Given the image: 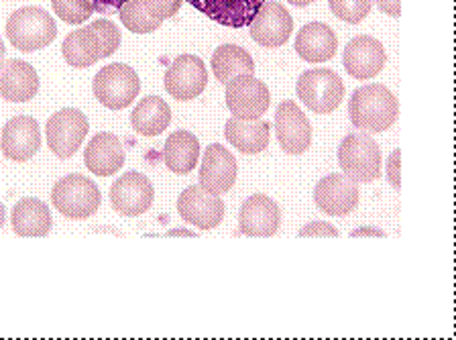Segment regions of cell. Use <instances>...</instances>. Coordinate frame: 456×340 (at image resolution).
Instances as JSON below:
<instances>
[{
	"instance_id": "obj_9",
	"label": "cell",
	"mask_w": 456,
	"mask_h": 340,
	"mask_svg": "<svg viewBox=\"0 0 456 340\" xmlns=\"http://www.w3.org/2000/svg\"><path fill=\"white\" fill-rule=\"evenodd\" d=\"M163 84H166L167 94L174 96L175 101H194L202 94L206 84H208V69H206L204 61L198 55L185 53L171 61Z\"/></svg>"
},
{
	"instance_id": "obj_29",
	"label": "cell",
	"mask_w": 456,
	"mask_h": 340,
	"mask_svg": "<svg viewBox=\"0 0 456 340\" xmlns=\"http://www.w3.org/2000/svg\"><path fill=\"white\" fill-rule=\"evenodd\" d=\"M120 20L131 33H139V35H147L153 33L161 27V20L153 19L149 12L142 9V0H128L126 4L120 6L118 11Z\"/></svg>"
},
{
	"instance_id": "obj_34",
	"label": "cell",
	"mask_w": 456,
	"mask_h": 340,
	"mask_svg": "<svg viewBox=\"0 0 456 340\" xmlns=\"http://www.w3.org/2000/svg\"><path fill=\"white\" fill-rule=\"evenodd\" d=\"M399 158H402V151L395 149L394 153H391V158L387 161V175H389V183L394 188L402 186V175H399Z\"/></svg>"
},
{
	"instance_id": "obj_39",
	"label": "cell",
	"mask_w": 456,
	"mask_h": 340,
	"mask_svg": "<svg viewBox=\"0 0 456 340\" xmlns=\"http://www.w3.org/2000/svg\"><path fill=\"white\" fill-rule=\"evenodd\" d=\"M4 44H3V39H0V68H3V63H4Z\"/></svg>"
},
{
	"instance_id": "obj_7",
	"label": "cell",
	"mask_w": 456,
	"mask_h": 340,
	"mask_svg": "<svg viewBox=\"0 0 456 340\" xmlns=\"http://www.w3.org/2000/svg\"><path fill=\"white\" fill-rule=\"evenodd\" d=\"M297 98L316 115H330L345 98V84L332 69H308L297 80Z\"/></svg>"
},
{
	"instance_id": "obj_22",
	"label": "cell",
	"mask_w": 456,
	"mask_h": 340,
	"mask_svg": "<svg viewBox=\"0 0 456 340\" xmlns=\"http://www.w3.org/2000/svg\"><path fill=\"white\" fill-rule=\"evenodd\" d=\"M125 147L114 133H98L84 151L86 167L98 178H109L117 174L125 166Z\"/></svg>"
},
{
	"instance_id": "obj_23",
	"label": "cell",
	"mask_w": 456,
	"mask_h": 340,
	"mask_svg": "<svg viewBox=\"0 0 456 340\" xmlns=\"http://www.w3.org/2000/svg\"><path fill=\"white\" fill-rule=\"evenodd\" d=\"M296 52L310 63H324L338 52V39L326 23H308L299 29L296 37Z\"/></svg>"
},
{
	"instance_id": "obj_17",
	"label": "cell",
	"mask_w": 456,
	"mask_h": 340,
	"mask_svg": "<svg viewBox=\"0 0 456 340\" xmlns=\"http://www.w3.org/2000/svg\"><path fill=\"white\" fill-rule=\"evenodd\" d=\"M248 27H251L253 41L261 47L273 49L288 44L291 33H294V17L280 3H263Z\"/></svg>"
},
{
	"instance_id": "obj_30",
	"label": "cell",
	"mask_w": 456,
	"mask_h": 340,
	"mask_svg": "<svg viewBox=\"0 0 456 340\" xmlns=\"http://www.w3.org/2000/svg\"><path fill=\"white\" fill-rule=\"evenodd\" d=\"M53 12L68 25H82L94 15L92 0H52Z\"/></svg>"
},
{
	"instance_id": "obj_10",
	"label": "cell",
	"mask_w": 456,
	"mask_h": 340,
	"mask_svg": "<svg viewBox=\"0 0 456 340\" xmlns=\"http://www.w3.org/2000/svg\"><path fill=\"white\" fill-rule=\"evenodd\" d=\"M271 104L269 88L255 76H237L226 84V106L232 117L256 120Z\"/></svg>"
},
{
	"instance_id": "obj_24",
	"label": "cell",
	"mask_w": 456,
	"mask_h": 340,
	"mask_svg": "<svg viewBox=\"0 0 456 340\" xmlns=\"http://www.w3.org/2000/svg\"><path fill=\"white\" fill-rule=\"evenodd\" d=\"M11 224L19 237H45L53 226L52 212L47 204L37 198H23L14 204L11 212Z\"/></svg>"
},
{
	"instance_id": "obj_15",
	"label": "cell",
	"mask_w": 456,
	"mask_h": 340,
	"mask_svg": "<svg viewBox=\"0 0 456 340\" xmlns=\"http://www.w3.org/2000/svg\"><path fill=\"white\" fill-rule=\"evenodd\" d=\"M177 212L185 223L194 224L196 229L212 231L223 223L224 202L216 194H208L202 188L190 186L180 194Z\"/></svg>"
},
{
	"instance_id": "obj_21",
	"label": "cell",
	"mask_w": 456,
	"mask_h": 340,
	"mask_svg": "<svg viewBox=\"0 0 456 340\" xmlns=\"http://www.w3.org/2000/svg\"><path fill=\"white\" fill-rule=\"evenodd\" d=\"M39 76L25 60H9L0 68V96L9 102H28L37 96Z\"/></svg>"
},
{
	"instance_id": "obj_25",
	"label": "cell",
	"mask_w": 456,
	"mask_h": 340,
	"mask_svg": "<svg viewBox=\"0 0 456 340\" xmlns=\"http://www.w3.org/2000/svg\"><path fill=\"white\" fill-rule=\"evenodd\" d=\"M224 137L240 153L256 155L265 151L269 145V123L261 118L245 120L232 117L224 126Z\"/></svg>"
},
{
	"instance_id": "obj_3",
	"label": "cell",
	"mask_w": 456,
	"mask_h": 340,
	"mask_svg": "<svg viewBox=\"0 0 456 340\" xmlns=\"http://www.w3.org/2000/svg\"><path fill=\"white\" fill-rule=\"evenodd\" d=\"M57 25L53 17L39 6H25L14 11L6 20V37L14 49L23 53H33L53 44Z\"/></svg>"
},
{
	"instance_id": "obj_11",
	"label": "cell",
	"mask_w": 456,
	"mask_h": 340,
	"mask_svg": "<svg viewBox=\"0 0 456 340\" xmlns=\"http://www.w3.org/2000/svg\"><path fill=\"white\" fill-rule=\"evenodd\" d=\"M155 190L151 180L139 172H126L112 183L110 204L120 216H141L151 208Z\"/></svg>"
},
{
	"instance_id": "obj_37",
	"label": "cell",
	"mask_w": 456,
	"mask_h": 340,
	"mask_svg": "<svg viewBox=\"0 0 456 340\" xmlns=\"http://www.w3.org/2000/svg\"><path fill=\"white\" fill-rule=\"evenodd\" d=\"M289 4H294V6H308V4H312L314 0H288Z\"/></svg>"
},
{
	"instance_id": "obj_5",
	"label": "cell",
	"mask_w": 456,
	"mask_h": 340,
	"mask_svg": "<svg viewBox=\"0 0 456 340\" xmlns=\"http://www.w3.org/2000/svg\"><path fill=\"white\" fill-rule=\"evenodd\" d=\"M100 202H102V196L98 186L82 174L66 175L52 190L53 208L71 221H86L94 216Z\"/></svg>"
},
{
	"instance_id": "obj_32",
	"label": "cell",
	"mask_w": 456,
	"mask_h": 340,
	"mask_svg": "<svg viewBox=\"0 0 456 340\" xmlns=\"http://www.w3.org/2000/svg\"><path fill=\"white\" fill-rule=\"evenodd\" d=\"M183 0H142V9L157 20H166L177 15Z\"/></svg>"
},
{
	"instance_id": "obj_8",
	"label": "cell",
	"mask_w": 456,
	"mask_h": 340,
	"mask_svg": "<svg viewBox=\"0 0 456 340\" xmlns=\"http://www.w3.org/2000/svg\"><path fill=\"white\" fill-rule=\"evenodd\" d=\"M90 131L88 118L82 115V110L77 109H61L55 115L47 118L45 125V137L49 151L55 158L68 159L71 155L77 153V149L82 147V141Z\"/></svg>"
},
{
	"instance_id": "obj_27",
	"label": "cell",
	"mask_w": 456,
	"mask_h": 340,
	"mask_svg": "<svg viewBox=\"0 0 456 340\" xmlns=\"http://www.w3.org/2000/svg\"><path fill=\"white\" fill-rule=\"evenodd\" d=\"M171 123L169 104L159 96H147L137 104L131 115L133 131L141 137H157Z\"/></svg>"
},
{
	"instance_id": "obj_26",
	"label": "cell",
	"mask_w": 456,
	"mask_h": 340,
	"mask_svg": "<svg viewBox=\"0 0 456 340\" xmlns=\"http://www.w3.org/2000/svg\"><path fill=\"white\" fill-rule=\"evenodd\" d=\"M200 159V141L194 133L175 131L171 133L166 147H163V161L169 167V172L177 175H185L194 172Z\"/></svg>"
},
{
	"instance_id": "obj_18",
	"label": "cell",
	"mask_w": 456,
	"mask_h": 340,
	"mask_svg": "<svg viewBox=\"0 0 456 340\" xmlns=\"http://www.w3.org/2000/svg\"><path fill=\"white\" fill-rule=\"evenodd\" d=\"M237 182V159L226 147L214 143L206 149L200 166V188L208 194H226Z\"/></svg>"
},
{
	"instance_id": "obj_14",
	"label": "cell",
	"mask_w": 456,
	"mask_h": 340,
	"mask_svg": "<svg viewBox=\"0 0 456 340\" xmlns=\"http://www.w3.org/2000/svg\"><path fill=\"white\" fill-rule=\"evenodd\" d=\"M277 141L285 153L302 155L312 145V126L308 117L294 101H285L277 106L275 115Z\"/></svg>"
},
{
	"instance_id": "obj_13",
	"label": "cell",
	"mask_w": 456,
	"mask_h": 340,
	"mask_svg": "<svg viewBox=\"0 0 456 340\" xmlns=\"http://www.w3.org/2000/svg\"><path fill=\"white\" fill-rule=\"evenodd\" d=\"M385 61H387V53H385L381 41L370 37V35H356L348 41L345 53H342L346 74L356 77V80L375 77L383 69Z\"/></svg>"
},
{
	"instance_id": "obj_6",
	"label": "cell",
	"mask_w": 456,
	"mask_h": 340,
	"mask_svg": "<svg viewBox=\"0 0 456 340\" xmlns=\"http://www.w3.org/2000/svg\"><path fill=\"white\" fill-rule=\"evenodd\" d=\"M92 90H94L96 101L106 109L123 110L139 96L141 80L126 63H110L94 76Z\"/></svg>"
},
{
	"instance_id": "obj_35",
	"label": "cell",
	"mask_w": 456,
	"mask_h": 340,
	"mask_svg": "<svg viewBox=\"0 0 456 340\" xmlns=\"http://www.w3.org/2000/svg\"><path fill=\"white\" fill-rule=\"evenodd\" d=\"M92 3H94V11L102 12V15H114L128 0H92Z\"/></svg>"
},
{
	"instance_id": "obj_19",
	"label": "cell",
	"mask_w": 456,
	"mask_h": 340,
	"mask_svg": "<svg viewBox=\"0 0 456 340\" xmlns=\"http://www.w3.org/2000/svg\"><path fill=\"white\" fill-rule=\"evenodd\" d=\"M281 226V210L265 194L245 200L239 215V229L247 237H273Z\"/></svg>"
},
{
	"instance_id": "obj_36",
	"label": "cell",
	"mask_w": 456,
	"mask_h": 340,
	"mask_svg": "<svg viewBox=\"0 0 456 340\" xmlns=\"http://www.w3.org/2000/svg\"><path fill=\"white\" fill-rule=\"evenodd\" d=\"M377 9L389 17H399L402 15V0H375Z\"/></svg>"
},
{
	"instance_id": "obj_31",
	"label": "cell",
	"mask_w": 456,
	"mask_h": 340,
	"mask_svg": "<svg viewBox=\"0 0 456 340\" xmlns=\"http://www.w3.org/2000/svg\"><path fill=\"white\" fill-rule=\"evenodd\" d=\"M332 15L345 23L359 25L370 12L373 0H328Z\"/></svg>"
},
{
	"instance_id": "obj_1",
	"label": "cell",
	"mask_w": 456,
	"mask_h": 340,
	"mask_svg": "<svg viewBox=\"0 0 456 340\" xmlns=\"http://www.w3.org/2000/svg\"><path fill=\"white\" fill-rule=\"evenodd\" d=\"M120 45V33L109 19H96L82 29L71 31L63 39L61 53L71 68H90L96 61L109 58Z\"/></svg>"
},
{
	"instance_id": "obj_38",
	"label": "cell",
	"mask_w": 456,
	"mask_h": 340,
	"mask_svg": "<svg viewBox=\"0 0 456 340\" xmlns=\"http://www.w3.org/2000/svg\"><path fill=\"white\" fill-rule=\"evenodd\" d=\"M4 221H6V208H4V204L0 202V229L4 226Z\"/></svg>"
},
{
	"instance_id": "obj_33",
	"label": "cell",
	"mask_w": 456,
	"mask_h": 340,
	"mask_svg": "<svg viewBox=\"0 0 456 340\" xmlns=\"http://www.w3.org/2000/svg\"><path fill=\"white\" fill-rule=\"evenodd\" d=\"M299 237H332V239H337L338 231H337V226H332L328 223H310L308 226H304V229L299 231Z\"/></svg>"
},
{
	"instance_id": "obj_16",
	"label": "cell",
	"mask_w": 456,
	"mask_h": 340,
	"mask_svg": "<svg viewBox=\"0 0 456 340\" xmlns=\"http://www.w3.org/2000/svg\"><path fill=\"white\" fill-rule=\"evenodd\" d=\"M359 188L342 174H330L318 182L314 200L320 212L328 216H346L359 206Z\"/></svg>"
},
{
	"instance_id": "obj_4",
	"label": "cell",
	"mask_w": 456,
	"mask_h": 340,
	"mask_svg": "<svg viewBox=\"0 0 456 340\" xmlns=\"http://www.w3.org/2000/svg\"><path fill=\"white\" fill-rule=\"evenodd\" d=\"M342 174L354 183H370L381 175V149L367 133H351L338 147Z\"/></svg>"
},
{
	"instance_id": "obj_28",
	"label": "cell",
	"mask_w": 456,
	"mask_h": 340,
	"mask_svg": "<svg viewBox=\"0 0 456 340\" xmlns=\"http://www.w3.org/2000/svg\"><path fill=\"white\" fill-rule=\"evenodd\" d=\"M255 61L247 49L224 44L212 53V72L218 82L228 84L237 76H255Z\"/></svg>"
},
{
	"instance_id": "obj_20",
	"label": "cell",
	"mask_w": 456,
	"mask_h": 340,
	"mask_svg": "<svg viewBox=\"0 0 456 340\" xmlns=\"http://www.w3.org/2000/svg\"><path fill=\"white\" fill-rule=\"evenodd\" d=\"M214 23L242 29L248 27L265 0H185Z\"/></svg>"
},
{
	"instance_id": "obj_12",
	"label": "cell",
	"mask_w": 456,
	"mask_h": 340,
	"mask_svg": "<svg viewBox=\"0 0 456 340\" xmlns=\"http://www.w3.org/2000/svg\"><path fill=\"white\" fill-rule=\"evenodd\" d=\"M41 147L39 123L28 115H19L4 125L0 134V149L6 159L25 163L35 158Z\"/></svg>"
},
{
	"instance_id": "obj_2",
	"label": "cell",
	"mask_w": 456,
	"mask_h": 340,
	"mask_svg": "<svg viewBox=\"0 0 456 340\" xmlns=\"http://www.w3.org/2000/svg\"><path fill=\"white\" fill-rule=\"evenodd\" d=\"M351 123L359 131L383 133L397 120L399 104L394 92L383 84H367L353 92L348 102Z\"/></svg>"
}]
</instances>
